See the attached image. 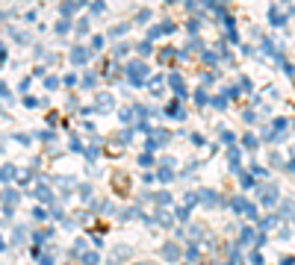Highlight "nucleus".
Segmentation results:
<instances>
[{
	"mask_svg": "<svg viewBox=\"0 0 295 265\" xmlns=\"http://www.w3.org/2000/svg\"><path fill=\"white\" fill-rule=\"evenodd\" d=\"M157 177H160V180H163V183H171V180H174V171H171V168H168V165H163V168H160V171H157Z\"/></svg>",
	"mask_w": 295,
	"mask_h": 265,
	"instance_id": "16",
	"label": "nucleus"
},
{
	"mask_svg": "<svg viewBox=\"0 0 295 265\" xmlns=\"http://www.w3.org/2000/svg\"><path fill=\"white\" fill-rule=\"evenodd\" d=\"M148 21H151V12H148V9H142V12L136 15V24H148Z\"/></svg>",
	"mask_w": 295,
	"mask_h": 265,
	"instance_id": "32",
	"label": "nucleus"
},
{
	"mask_svg": "<svg viewBox=\"0 0 295 265\" xmlns=\"http://www.w3.org/2000/svg\"><path fill=\"white\" fill-rule=\"evenodd\" d=\"M213 106H216V109H225V106H228V97H225V94H222V97H216V100H213Z\"/></svg>",
	"mask_w": 295,
	"mask_h": 265,
	"instance_id": "42",
	"label": "nucleus"
},
{
	"mask_svg": "<svg viewBox=\"0 0 295 265\" xmlns=\"http://www.w3.org/2000/svg\"><path fill=\"white\" fill-rule=\"evenodd\" d=\"M248 260H251V265H263V254H260V251H251Z\"/></svg>",
	"mask_w": 295,
	"mask_h": 265,
	"instance_id": "36",
	"label": "nucleus"
},
{
	"mask_svg": "<svg viewBox=\"0 0 295 265\" xmlns=\"http://www.w3.org/2000/svg\"><path fill=\"white\" fill-rule=\"evenodd\" d=\"M15 177H18V183H27V180H30V171H15Z\"/></svg>",
	"mask_w": 295,
	"mask_h": 265,
	"instance_id": "48",
	"label": "nucleus"
},
{
	"mask_svg": "<svg viewBox=\"0 0 295 265\" xmlns=\"http://www.w3.org/2000/svg\"><path fill=\"white\" fill-rule=\"evenodd\" d=\"M287 171H290V174H295V159H290V162H287Z\"/></svg>",
	"mask_w": 295,
	"mask_h": 265,
	"instance_id": "54",
	"label": "nucleus"
},
{
	"mask_svg": "<svg viewBox=\"0 0 295 265\" xmlns=\"http://www.w3.org/2000/svg\"><path fill=\"white\" fill-rule=\"evenodd\" d=\"M222 142H225V145H230V147H233V142H236V136H233V133H230V130H222Z\"/></svg>",
	"mask_w": 295,
	"mask_h": 265,
	"instance_id": "28",
	"label": "nucleus"
},
{
	"mask_svg": "<svg viewBox=\"0 0 295 265\" xmlns=\"http://www.w3.org/2000/svg\"><path fill=\"white\" fill-rule=\"evenodd\" d=\"M103 9H106V6H103V3H92V12H95V15H100V12H103Z\"/></svg>",
	"mask_w": 295,
	"mask_h": 265,
	"instance_id": "52",
	"label": "nucleus"
},
{
	"mask_svg": "<svg viewBox=\"0 0 295 265\" xmlns=\"http://www.w3.org/2000/svg\"><path fill=\"white\" fill-rule=\"evenodd\" d=\"M228 159H230V171H239V150L228 147Z\"/></svg>",
	"mask_w": 295,
	"mask_h": 265,
	"instance_id": "15",
	"label": "nucleus"
},
{
	"mask_svg": "<svg viewBox=\"0 0 295 265\" xmlns=\"http://www.w3.org/2000/svg\"><path fill=\"white\" fill-rule=\"evenodd\" d=\"M165 115H168V118H174V121H186V109L180 106V100H171V103H168V109H165Z\"/></svg>",
	"mask_w": 295,
	"mask_h": 265,
	"instance_id": "7",
	"label": "nucleus"
},
{
	"mask_svg": "<svg viewBox=\"0 0 295 265\" xmlns=\"http://www.w3.org/2000/svg\"><path fill=\"white\" fill-rule=\"evenodd\" d=\"M80 198H83V201H92V186H83V189H80Z\"/></svg>",
	"mask_w": 295,
	"mask_h": 265,
	"instance_id": "43",
	"label": "nucleus"
},
{
	"mask_svg": "<svg viewBox=\"0 0 295 265\" xmlns=\"http://www.w3.org/2000/svg\"><path fill=\"white\" fill-rule=\"evenodd\" d=\"M44 86H47V88H56V86H59V77H47Z\"/></svg>",
	"mask_w": 295,
	"mask_h": 265,
	"instance_id": "45",
	"label": "nucleus"
},
{
	"mask_svg": "<svg viewBox=\"0 0 295 265\" xmlns=\"http://www.w3.org/2000/svg\"><path fill=\"white\" fill-rule=\"evenodd\" d=\"M139 53L148 56V53H151V41H142V44H139Z\"/></svg>",
	"mask_w": 295,
	"mask_h": 265,
	"instance_id": "44",
	"label": "nucleus"
},
{
	"mask_svg": "<svg viewBox=\"0 0 295 265\" xmlns=\"http://www.w3.org/2000/svg\"><path fill=\"white\" fill-rule=\"evenodd\" d=\"M38 265H53V254H44V257L38 260Z\"/></svg>",
	"mask_w": 295,
	"mask_h": 265,
	"instance_id": "50",
	"label": "nucleus"
},
{
	"mask_svg": "<svg viewBox=\"0 0 295 265\" xmlns=\"http://www.w3.org/2000/svg\"><path fill=\"white\" fill-rule=\"evenodd\" d=\"M33 195H35L38 201H44V204H53V192H50V186H44V183H41V186H35V192H33Z\"/></svg>",
	"mask_w": 295,
	"mask_h": 265,
	"instance_id": "11",
	"label": "nucleus"
},
{
	"mask_svg": "<svg viewBox=\"0 0 295 265\" xmlns=\"http://www.w3.org/2000/svg\"><path fill=\"white\" fill-rule=\"evenodd\" d=\"M239 180H242V189H251V186H254V177H251L248 171H242V174H239Z\"/></svg>",
	"mask_w": 295,
	"mask_h": 265,
	"instance_id": "25",
	"label": "nucleus"
},
{
	"mask_svg": "<svg viewBox=\"0 0 295 265\" xmlns=\"http://www.w3.org/2000/svg\"><path fill=\"white\" fill-rule=\"evenodd\" d=\"M269 21H272V27H287V12H281L278 6H272L269 9Z\"/></svg>",
	"mask_w": 295,
	"mask_h": 265,
	"instance_id": "8",
	"label": "nucleus"
},
{
	"mask_svg": "<svg viewBox=\"0 0 295 265\" xmlns=\"http://www.w3.org/2000/svg\"><path fill=\"white\" fill-rule=\"evenodd\" d=\"M275 224H278V215H272V218H266V221H263V224H260V230H263V233H266V230H272V227H275Z\"/></svg>",
	"mask_w": 295,
	"mask_h": 265,
	"instance_id": "31",
	"label": "nucleus"
},
{
	"mask_svg": "<svg viewBox=\"0 0 295 265\" xmlns=\"http://www.w3.org/2000/svg\"><path fill=\"white\" fill-rule=\"evenodd\" d=\"M157 221H160L163 227H168V224H171V215H168L165 209H160V212H157Z\"/></svg>",
	"mask_w": 295,
	"mask_h": 265,
	"instance_id": "26",
	"label": "nucleus"
},
{
	"mask_svg": "<svg viewBox=\"0 0 295 265\" xmlns=\"http://www.w3.org/2000/svg\"><path fill=\"white\" fill-rule=\"evenodd\" d=\"M74 254H86V242H83V239H80V242L74 245Z\"/></svg>",
	"mask_w": 295,
	"mask_h": 265,
	"instance_id": "51",
	"label": "nucleus"
},
{
	"mask_svg": "<svg viewBox=\"0 0 295 265\" xmlns=\"http://www.w3.org/2000/svg\"><path fill=\"white\" fill-rule=\"evenodd\" d=\"M118 118H121L124 124H130V121H133V109H121V112H118Z\"/></svg>",
	"mask_w": 295,
	"mask_h": 265,
	"instance_id": "33",
	"label": "nucleus"
},
{
	"mask_svg": "<svg viewBox=\"0 0 295 265\" xmlns=\"http://www.w3.org/2000/svg\"><path fill=\"white\" fill-rule=\"evenodd\" d=\"M174 215H177V218H180V221H186V218H189V209H186V206H180V209H177V212H174Z\"/></svg>",
	"mask_w": 295,
	"mask_h": 265,
	"instance_id": "49",
	"label": "nucleus"
},
{
	"mask_svg": "<svg viewBox=\"0 0 295 265\" xmlns=\"http://www.w3.org/2000/svg\"><path fill=\"white\" fill-rule=\"evenodd\" d=\"M109 265H118V263H115V260H109Z\"/></svg>",
	"mask_w": 295,
	"mask_h": 265,
	"instance_id": "56",
	"label": "nucleus"
},
{
	"mask_svg": "<svg viewBox=\"0 0 295 265\" xmlns=\"http://www.w3.org/2000/svg\"><path fill=\"white\" fill-rule=\"evenodd\" d=\"M195 103H198V106H207V103H210V94H207L204 88H198V91H195Z\"/></svg>",
	"mask_w": 295,
	"mask_h": 265,
	"instance_id": "18",
	"label": "nucleus"
},
{
	"mask_svg": "<svg viewBox=\"0 0 295 265\" xmlns=\"http://www.w3.org/2000/svg\"><path fill=\"white\" fill-rule=\"evenodd\" d=\"M186 260H189V263H195V260H198V245H192V248L186 251Z\"/></svg>",
	"mask_w": 295,
	"mask_h": 265,
	"instance_id": "41",
	"label": "nucleus"
},
{
	"mask_svg": "<svg viewBox=\"0 0 295 265\" xmlns=\"http://www.w3.org/2000/svg\"><path fill=\"white\" fill-rule=\"evenodd\" d=\"M151 162H154V156H151V153H142V156H139V165H142V168H148Z\"/></svg>",
	"mask_w": 295,
	"mask_h": 265,
	"instance_id": "40",
	"label": "nucleus"
},
{
	"mask_svg": "<svg viewBox=\"0 0 295 265\" xmlns=\"http://www.w3.org/2000/svg\"><path fill=\"white\" fill-rule=\"evenodd\" d=\"M254 239H257L254 227H245V230H242V236H239V248H245V245H248V242H254Z\"/></svg>",
	"mask_w": 295,
	"mask_h": 265,
	"instance_id": "14",
	"label": "nucleus"
},
{
	"mask_svg": "<svg viewBox=\"0 0 295 265\" xmlns=\"http://www.w3.org/2000/svg\"><path fill=\"white\" fill-rule=\"evenodd\" d=\"M98 263H100L98 251H86V254H83V265H98Z\"/></svg>",
	"mask_w": 295,
	"mask_h": 265,
	"instance_id": "17",
	"label": "nucleus"
},
{
	"mask_svg": "<svg viewBox=\"0 0 295 265\" xmlns=\"http://www.w3.org/2000/svg\"><path fill=\"white\" fill-rule=\"evenodd\" d=\"M33 218H35V221H44V218H47V212H44L41 206H33Z\"/></svg>",
	"mask_w": 295,
	"mask_h": 265,
	"instance_id": "35",
	"label": "nucleus"
},
{
	"mask_svg": "<svg viewBox=\"0 0 295 265\" xmlns=\"http://www.w3.org/2000/svg\"><path fill=\"white\" fill-rule=\"evenodd\" d=\"M242 215H248V221H257V204H245Z\"/></svg>",
	"mask_w": 295,
	"mask_h": 265,
	"instance_id": "20",
	"label": "nucleus"
},
{
	"mask_svg": "<svg viewBox=\"0 0 295 265\" xmlns=\"http://www.w3.org/2000/svg\"><path fill=\"white\" fill-rule=\"evenodd\" d=\"M168 142H171V133H168V130H151V139L145 142V147H148V153H154V150L165 147Z\"/></svg>",
	"mask_w": 295,
	"mask_h": 265,
	"instance_id": "2",
	"label": "nucleus"
},
{
	"mask_svg": "<svg viewBox=\"0 0 295 265\" xmlns=\"http://www.w3.org/2000/svg\"><path fill=\"white\" fill-rule=\"evenodd\" d=\"M112 106H115L112 94H98V103H95V109H98V112H106V109H112Z\"/></svg>",
	"mask_w": 295,
	"mask_h": 265,
	"instance_id": "10",
	"label": "nucleus"
},
{
	"mask_svg": "<svg viewBox=\"0 0 295 265\" xmlns=\"http://www.w3.org/2000/svg\"><path fill=\"white\" fill-rule=\"evenodd\" d=\"M242 145H245L248 150H257V139H254V136H245V139H242Z\"/></svg>",
	"mask_w": 295,
	"mask_h": 265,
	"instance_id": "34",
	"label": "nucleus"
},
{
	"mask_svg": "<svg viewBox=\"0 0 295 265\" xmlns=\"http://www.w3.org/2000/svg\"><path fill=\"white\" fill-rule=\"evenodd\" d=\"M198 198H201L204 204H216V201H219V198H216V192H210V189H201V195H198Z\"/></svg>",
	"mask_w": 295,
	"mask_h": 265,
	"instance_id": "19",
	"label": "nucleus"
},
{
	"mask_svg": "<svg viewBox=\"0 0 295 265\" xmlns=\"http://www.w3.org/2000/svg\"><path fill=\"white\" fill-rule=\"evenodd\" d=\"M254 174H257V177H266V168H260V165H251V177H254Z\"/></svg>",
	"mask_w": 295,
	"mask_h": 265,
	"instance_id": "47",
	"label": "nucleus"
},
{
	"mask_svg": "<svg viewBox=\"0 0 295 265\" xmlns=\"http://www.w3.org/2000/svg\"><path fill=\"white\" fill-rule=\"evenodd\" d=\"M260 192H263V204H266V206H275V204L281 201V195H278V186H275V183L260 186Z\"/></svg>",
	"mask_w": 295,
	"mask_h": 265,
	"instance_id": "4",
	"label": "nucleus"
},
{
	"mask_svg": "<svg viewBox=\"0 0 295 265\" xmlns=\"http://www.w3.org/2000/svg\"><path fill=\"white\" fill-rule=\"evenodd\" d=\"M293 212H295V204H293V201H287V204L281 206V215H284V218H295Z\"/></svg>",
	"mask_w": 295,
	"mask_h": 265,
	"instance_id": "21",
	"label": "nucleus"
},
{
	"mask_svg": "<svg viewBox=\"0 0 295 265\" xmlns=\"http://www.w3.org/2000/svg\"><path fill=\"white\" fill-rule=\"evenodd\" d=\"M0 97H9V88H6L3 83H0Z\"/></svg>",
	"mask_w": 295,
	"mask_h": 265,
	"instance_id": "55",
	"label": "nucleus"
},
{
	"mask_svg": "<svg viewBox=\"0 0 295 265\" xmlns=\"http://www.w3.org/2000/svg\"><path fill=\"white\" fill-rule=\"evenodd\" d=\"M145 74H148V65H145L142 59H130V65H127V80H130V86H142V83H145Z\"/></svg>",
	"mask_w": 295,
	"mask_h": 265,
	"instance_id": "1",
	"label": "nucleus"
},
{
	"mask_svg": "<svg viewBox=\"0 0 295 265\" xmlns=\"http://www.w3.org/2000/svg\"><path fill=\"white\" fill-rule=\"evenodd\" d=\"M103 41H106L103 35H95V38H92V50H100V47H103Z\"/></svg>",
	"mask_w": 295,
	"mask_h": 265,
	"instance_id": "38",
	"label": "nucleus"
},
{
	"mask_svg": "<svg viewBox=\"0 0 295 265\" xmlns=\"http://www.w3.org/2000/svg\"><path fill=\"white\" fill-rule=\"evenodd\" d=\"M86 32H89V21H86V18H83V21H80V24H77V35H86Z\"/></svg>",
	"mask_w": 295,
	"mask_h": 265,
	"instance_id": "37",
	"label": "nucleus"
},
{
	"mask_svg": "<svg viewBox=\"0 0 295 265\" xmlns=\"http://www.w3.org/2000/svg\"><path fill=\"white\" fill-rule=\"evenodd\" d=\"M293 153H295V147H293Z\"/></svg>",
	"mask_w": 295,
	"mask_h": 265,
	"instance_id": "57",
	"label": "nucleus"
},
{
	"mask_svg": "<svg viewBox=\"0 0 295 265\" xmlns=\"http://www.w3.org/2000/svg\"><path fill=\"white\" fill-rule=\"evenodd\" d=\"M127 53H130V47H127V44H121V47L115 50V56H127Z\"/></svg>",
	"mask_w": 295,
	"mask_h": 265,
	"instance_id": "53",
	"label": "nucleus"
},
{
	"mask_svg": "<svg viewBox=\"0 0 295 265\" xmlns=\"http://www.w3.org/2000/svg\"><path fill=\"white\" fill-rule=\"evenodd\" d=\"M183 201H186V209H189V206H195V204H198L201 198H198V192H189V195H186Z\"/></svg>",
	"mask_w": 295,
	"mask_h": 265,
	"instance_id": "30",
	"label": "nucleus"
},
{
	"mask_svg": "<svg viewBox=\"0 0 295 265\" xmlns=\"http://www.w3.org/2000/svg\"><path fill=\"white\" fill-rule=\"evenodd\" d=\"M80 9H83V3H62V6H59V15L68 21V18H71L74 12H80Z\"/></svg>",
	"mask_w": 295,
	"mask_h": 265,
	"instance_id": "12",
	"label": "nucleus"
},
{
	"mask_svg": "<svg viewBox=\"0 0 295 265\" xmlns=\"http://www.w3.org/2000/svg\"><path fill=\"white\" fill-rule=\"evenodd\" d=\"M68 29H71V21H65V18H59V24H56V32H59V35H65Z\"/></svg>",
	"mask_w": 295,
	"mask_h": 265,
	"instance_id": "24",
	"label": "nucleus"
},
{
	"mask_svg": "<svg viewBox=\"0 0 295 265\" xmlns=\"http://www.w3.org/2000/svg\"><path fill=\"white\" fill-rule=\"evenodd\" d=\"M177 27H174V21H163L160 27H151L148 29V41H154V38H160V35H168V32H174Z\"/></svg>",
	"mask_w": 295,
	"mask_h": 265,
	"instance_id": "3",
	"label": "nucleus"
},
{
	"mask_svg": "<svg viewBox=\"0 0 295 265\" xmlns=\"http://www.w3.org/2000/svg\"><path fill=\"white\" fill-rule=\"evenodd\" d=\"M95 83H98V77H92V74H89V77H86V80H83V88H92V86H95Z\"/></svg>",
	"mask_w": 295,
	"mask_h": 265,
	"instance_id": "46",
	"label": "nucleus"
},
{
	"mask_svg": "<svg viewBox=\"0 0 295 265\" xmlns=\"http://www.w3.org/2000/svg\"><path fill=\"white\" fill-rule=\"evenodd\" d=\"M127 29H130V24H118V27H112V29H109V35H124Z\"/></svg>",
	"mask_w": 295,
	"mask_h": 265,
	"instance_id": "27",
	"label": "nucleus"
},
{
	"mask_svg": "<svg viewBox=\"0 0 295 265\" xmlns=\"http://www.w3.org/2000/svg\"><path fill=\"white\" fill-rule=\"evenodd\" d=\"M89 59H92V50H89V47H74V50H71V62H74V65H86Z\"/></svg>",
	"mask_w": 295,
	"mask_h": 265,
	"instance_id": "6",
	"label": "nucleus"
},
{
	"mask_svg": "<svg viewBox=\"0 0 295 265\" xmlns=\"http://www.w3.org/2000/svg\"><path fill=\"white\" fill-rule=\"evenodd\" d=\"M12 177H15V168H12V165H3V168H0V180H6V183H9Z\"/></svg>",
	"mask_w": 295,
	"mask_h": 265,
	"instance_id": "22",
	"label": "nucleus"
},
{
	"mask_svg": "<svg viewBox=\"0 0 295 265\" xmlns=\"http://www.w3.org/2000/svg\"><path fill=\"white\" fill-rule=\"evenodd\" d=\"M245 204H248V201H245V198H242V195H239V198H233V201H230V206H233V209H236V212H239V215H242V209H245Z\"/></svg>",
	"mask_w": 295,
	"mask_h": 265,
	"instance_id": "23",
	"label": "nucleus"
},
{
	"mask_svg": "<svg viewBox=\"0 0 295 265\" xmlns=\"http://www.w3.org/2000/svg\"><path fill=\"white\" fill-rule=\"evenodd\" d=\"M157 204H160V206L171 204V195H168V192H157Z\"/></svg>",
	"mask_w": 295,
	"mask_h": 265,
	"instance_id": "29",
	"label": "nucleus"
},
{
	"mask_svg": "<svg viewBox=\"0 0 295 265\" xmlns=\"http://www.w3.org/2000/svg\"><path fill=\"white\" fill-rule=\"evenodd\" d=\"M18 198H21V192H15V189H6V192H3V201H6V206H9V209L18 204Z\"/></svg>",
	"mask_w": 295,
	"mask_h": 265,
	"instance_id": "13",
	"label": "nucleus"
},
{
	"mask_svg": "<svg viewBox=\"0 0 295 265\" xmlns=\"http://www.w3.org/2000/svg\"><path fill=\"white\" fill-rule=\"evenodd\" d=\"M163 260H168V263H177V260H180V248H177L174 242H168V245L163 248Z\"/></svg>",
	"mask_w": 295,
	"mask_h": 265,
	"instance_id": "9",
	"label": "nucleus"
},
{
	"mask_svg": "<svg viewBox=\"0 0 295 265\" xmlns=\"http://www.w3.org/2000/svg\"><path fill=\"white\" fill-rule=\"evenodd\" d=\"M168 86H171L174 94H177L174 100H183V97H186V86H183V77H180V74H168Z\"/></svg>",
	"mask_w": 295,
	"mask_h": 265,
	"instance_id": "5",
	"label": "nucleus"
},
{
	"mask_svg": "<svg viewBox=\"0 0 295 265\" xmlns=\"http://www.w3.org/2000/svg\"><path fill=\"white\" fill-rule=\"evenodd\" d=\"M174 53H177V50H174V47H165V50H163V53H160V59H163V62H168V59H171V56H174Z\"/></svg>",
	"mask_w": 295,
	"mask_h": 265,
	"instance_id": "39",
	"label": "nucleus"
}]
</instances>
